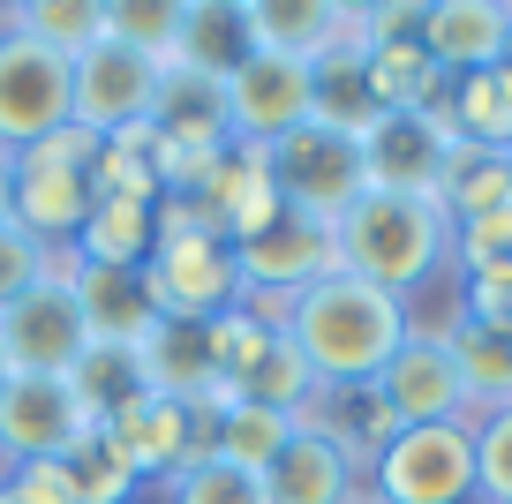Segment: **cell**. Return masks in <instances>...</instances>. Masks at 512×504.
Instances as JSON below:
<instances>
[{"instance_id":"obj_1","label":"cell","mask_w":512,"mask_h":504,"mask_svg":"<svg viewBox=\"0 0 512 504\" xmlns=\"http://www.w3.org/2000/svg\"><path fill=\"white\" fill-rule=\"evenodd\" d=\"M279 331H287L294 354L309 362L317 392H347V384H377L384 377V362L407 347L415 316H407L400 294H384V286H369V279L332 271V279H317L309 294L287 301Z\"/></svg>"},{"instance_id":"obj_2","label":"cell","mask_w":512,"mask_h":504,"mask_svg":"<svg viewBox=\"0 0 512 504\" xmlns=\"http://www.w3.org/2000/svg\"><path fill=\"white\" fill-rule=\"evenodd\" d=\"M332 241H339V271H347V279H369V286L407 301L452 256V219H445L437 196L369 189L362 204L332 226Z\"/></svg>"},{"instance_id":"obj_3","label":"cell","mask_w":512,"mask_h":504,"mask_svg":"<svg viewBox=\"0 0 512 504\" xmlns=\"http://www.w3.org/2000/svg\"><path fill=\"white\" fill-rule=\"evenodd\" d=\"M83 354H91V324L76 301V249H53L46 279L0 309V362L8 377H76Z\"/></svg>"},{"instance_id":"obj_4","label":"cell","mask_w":512,"mask_h":504,"mask_svg":"<svg viewBox=\"0 0 512 504\" xmlns=\"http://www.w3.org/2000/svg\"><path fill=\"white\" fill-rule=\"evenodd\" d=\"M264 166H272L279 204L302 211V219H317V226H339V219H347V211L369 196L362 136L324 128V121H302L294 136H279L272 151H264Z\"/></svg>"},{"instance_id":"obj_5","label":"cell","mask_w":512,"mask_h":504,"mask_svg":"<svg viewBox=\"0 0 512 504\" xmlns=\"http://www.w3.org/2000/svg\"><path fill=\"white\" fill-rule=\"evenodd\" d=\"M377 504H467L475 497V422H430L400 429L369 459Z\"/></svg>"},{"instance_id":"obj_6","label":"cell","mask_w":512,"mask_h":504,"mask_svg":"<svg viewBox=\"0 0 512 504\" xmlns=\"http://www.w3.org/2000/svg\"><path fill=\"white\" fill-rule=\"evenodd\" d=\"M68 121H76V61L8 31L0 38V158L61 136Z\"/></svg>"},{"instance_id":"obj_7","label":"cell","mask_w":512,"mask_h":504,"mask_svg":"<svg viewBox=\"0 0 512 504\" xmlns=\"http://www.w3.org/2000/svg\"><path fill=\"white\" fill-rule=\"evenodd\" d=\"M415 23H422V8H354L377 113H437L445 91H452V76L430 61V46L415 38Z\"/></svg>"},{"instance_id":"obj_8","label":"cell","mask_w":512,"mask_h":504,"mask_svg":"<svg viewBox=\"0 0 512 504\" xmlns=\"http://www.w3.org/2000/svg\"><path fill=\"white\" fill-rule=\"evenodd\" d=\"M144 294L166 324H211L226 316L249 286H241V264L219 234H181V241H159L144 264Z\"/></svg>"},{"instance_id":"obj_9","label":"cell","mask_w":512,"mask_h":504,"mask_svg":"<svg viewBox=\"0 0 512 504\" xmlns=\"http://www.w3.org/2000/svg\"><path fill=\"white\" fill-rule=\"evenodd\" d=\"M98 429H106V444L128 459L136 482H144V474L174 482L181 467L211 459V407H181V399H159V392H128Z\"/></svg>"},{"instance_id":"obj_10","label":"cell","mask_w":512,"mask_h":504,"mask_svg":"<svg viewBox=\"0 0 512 504\" xmlns=\"http://www.w3.org/2000/svg\"><path fill=\"white\" fill-rule=\"evenodd\" d=\"M83 437H91V414H83L68 377H8L0 384V459L8 467L68 459Z\"/></svg>"},{"instance_id":"obj_11","label":"cell","mask_w":512,"mask_h":504,"mask_svg":"<svg viewBox=\"0 0 512 504\" xmlns=\"http://www.w3.org/2000/svg\"><path fill=\"white\" fill-rule=\"evenodd\" d=\"M159 61H144V53L113 46V38H98L91 53L76 61V128L83 136H121V128L151 121V106H159Z\"/></svg>"},{"instance_id":"obj_12","label":"cell","mask_w":512,"mask_h":504,"mask_svg":"<svg viewBox=\"0 0 512 504\" xmlns=\"http://www.w3.org/2000/svg\"><path fill=\"white\" fill-rule=\"evenodd\" d=\"M234 264H241L249 294H287L294 301V294H309L317 279L339 271V241H332V226L302 219V211H279L264 234L234 241Z\"/></svg>"},{"instance_id":"obj_13","label":"cell","mask_w":512,"mask_h":504,"mask_svg":"<svg viewBox=\"0 0 512 504\" xmlns=\"http://www.w3.org/2000/svg\"><path fill=\"white\" fill-rule=\"evenodd\" d=\"M226 121H234V143L272 151L279 136H294L309 121V68L279 61V53H249L226 76Z\"/></svg>"},{"instance_id":"obj_14","label":"cell","mask_w":512,"mask_h":504,"mask_svg":"<svg viewBox=\"0 0 512 504\" xmlns=\"http://www.w3.org/2000/svg\"><path fill=\"white\" fill-rule=\"evenodd\" d=\"M377 399L392 407L400 429H430V422H467V392H460V369H452L445 331H407V347L384 362Z\"/></svg>"},{"instance_id":"obj_15","label":"cell","mask_w":512,"mask_h":504,"mask_svg":"<svg viewBox=\"0 0 512 504\" xmlns=\"http://www.w3.org/2000/svg\"><path fill=\"white\" fill-rule=\"evenodd\" d=\"M452 121L445 106L437 113H377L362 136L369 158V189H400V196H437V174H445V151H452Z\"/></svg>"},{"instance_id":"obj_16","label":"cell","mask_w":512,"mask_h":504,"mask_svg":"<svg viewBox=\"0 0 512 504\" xmlns=\"http://www.w3.org/2000/svg\"><path fill=\"white\" fill-rule=\"evenodd\" d=\"M415 38L445 76H482L512 61V0H422Z\"/></svg>"},{"instance_id":"obj_17","label":"cell","mask_w":512,"mask_h":504,"mask_svg":"<svg viewBox=\"0 0 512 504\" xmlns=\"http://www.w3.org/2000/svg\"><path fill=\"white\" fill-rule=\"evenodd\" d=\"M264 482V504H354L362 497V467L339 437H324L317 422H302L287 437V452L256 474Z\"/></svg>"},{"instance_id":"obj_18","label":"cell","mask_w":512,"mask_h":504,"mask_svg":"<svg viewBox=\"0 0 512 504\" xmlns=\"http://www.w3.org/2000/svg\"><path fill=\"white\" fill-rule=\"evenodd\" d=\"M8 219L46 249H76L83 219H91V174H61V166H31L16 158V189H8Z\"/></svg>"},{"instance_id":"obj_19","label":"cell","mask_w":512,"mask_h":504,"mask_svg":"<svg viewBox=\"0 0 512 504\" xmlns=\"http://www.w3.org/2000/svg\"><path fill=\"white\" fill-rule=\"evenodd\" d=\"M309 121L347 128V136H369V121H377V98H369V53H362V31H354V8H347V31L309 61Z\"/></svg>"},{"instance_id":"obj_20","label":"cell","mask_w":512,"mask_h":504,"mask_svg":"<svg viewBox=\"0 0 512 504\" xmlns=\"http://www.w3.org/2000/svg\"><path fill=\"white\" fill-rule=\"evenodd\" d=\"M159 143L181 151H234V121H226V83L196 76V68H166L159 76V106H151Z\"/></svg>"},{"instance_id":"obj_21","label":"cell","mask_w":512,"mask_h":504,"mask_svg":"<svg viewBox=\"0 0 512 504\" xmlns=\"http://www.w3.org/2000/svg\"><path fill=\"white\" fill-rule=\"evenodd\" d=\"M241 31H249V53H279V61L309 68L347 31V8H332V0H241Z\"/></svg>"},{"instance_id":"obj_22","label":"cell","mask_w":512,"mask_h":504,"mask_svg":"<svg viewBox=\"0 0 512 504\" xmlns=\"http://www.w3.org/2000/svg\"><path fill=\"white\" fill-rule=\"evenodd\" d=\"M204 211H211V226H219L226 249H234V241H249V234H264V226L287 211V204H279V189H272L264 151L234 143V151H226V166H219V181L204 189Z\"/></svg>"},{"instance_id":"obj_23","label":"cell","mask_w":512,"mask_h":504,"mask_svg":"<svg viewBox=\"0 0 512 504\" xmlns=\"http://www.w3.org/2000/svg\"><path fill=\"white\" fill-rule=\"evenodd\" d=\"M76 301H83V324H91V347H144V331L159 324L144 294V271H98V264H76Z\"/></svg>"},{"instance_id":"obj_24","label":"cell","mask_w":512,"mask_h":504,"mask_svg":"<svg viewBox=\"0 0 512 504\" xmlns=\"http://www.w3.org/2000/svg\"><path fill=\"white\" fill-rule=\"evenodd\" d=\"M159 204H121V196H91V219L76 234V264L98 271H144L151 249H159Z\"/></svg>"},{"instance_id":"obj_25","label":"cell","mask_w":512,"mask_h":504,"mask_svg":"<svg viewBox=\"0 0 512 504\" xmlns=\"http://www.w3.org/2000/svg\"><path fill=\"white\" fill-rule=\"evenodd\" d=\"M294 429H302V414H272V407H249V399H219V407H211V459H226V467H241V474H264L279 452H287Z\"/></svg>"},{"instance_id":"obj_26","label":"cell","mask_w":512,"mask_h":504,"mask_svg":"<svg viewBox=\"0 0 512 504\" xmlns=\"http://www.w3.org/2000/svg\"><path fill=\"white\" fill-rule=\"evenodd\" d=\"M445 121L460 143H482V151H512V61L482 68V76H452L445 91Z\"/></svg>"},{"instance_id":"obj_27","label":"cell","mask_w":512,"mask_h":504,"mask_svg":"<svg viewBox=\"0 0 512 504\" xmlns=\"http://www.w3.org/2000/svg\"><path fill=\"white\" fill-rule=\"evenodd\" d=\"M437 204L445 219H482V211L512 204V158L505 151H482V143H452L445 151V174H437Z\"/></svg>"},{"instance_id":"obj_28","label":"cell","mask_w":512,"mask_h":504,"mask_svg":"<svg viewBox=\"0 0 512 504\" xmlns=\"http://www.w3.org/2000/svg\"><path fill=\"white\" fill-rule=\"evenodd\" d=\"M445 347H452V369H460V392H467V414H497V407H512V339H497V331H482V324H452L445 331Z\"/></svg>"},{"instance_id":"obj_29","label":"cell","mask_w":512,"mask_h":504,"mask_svg":"<svg viewBox=\"0 0 512 504\" xmlns=\"http://www.w3.org/2000/svg\"><path fill=\"white\" fill-rule=\"evenodd\" d=\"M181 61L174 68H196V76H234L249 61V31H241V0H181Z\"/></svg>"},{"instance_id":"obj_30","label":"cell","mask_w":512,"mask_h":504,"mask_svg":"<svg viewBox=\"0 0 512 504\" xmlns=\"http://www.w3.org/2000/svg\"><path fill=\"white\" fill-rule=\"evenodd\" d=\"M0 16H8V31L38 38V46L61 53V61H83V53L106 38V0H8Z\"/></svg>"},{"instance_id":"obj_31","label":"cell","mask_w":512,"mask_h":504,"mask_svg":"<svg viewBox=\"0 0 512 504\" xmlns=\"http://www.w3.org/2000/svg\"><path fill=\"white\" fill-rule=\"evenodd\" d=\"M226 399H249V407H272V414H309V399H317V377H309V362L294 354V339L279 331L272 347H264L234 384H226Z\"/></svg>"},{"instance_id":"obj_32","label":"cell","mask_w":512,"mask_h":504,"mask_svg":"<svg viewBox=\"0 0 512 504\" xmlns=\"http://www.w3.org/2000/svg\"><path fill=\"white\" fill-rule=\"evenodd\" d=\"M181 0H106V38L128 53H144V61L174 68L181 61Z\"/></svg>"},{"instance_id":"obj_33","label":"cell","mask_w":512,"mask_h":504,"mask_svg":"<svg viewBox=\"0 0 512 504\" xmlns=\"http://www.w3.org/2000/svg\"><path fill=\"white\" fill-rule=\"evenodd\" d=\"M61 474H68V497L76 504H128V489H136V474H128V459L106 444V429H91V437L61 459Z\"/></svg>"},{"instance_id":"obj_34","label":"cell","mask_w":512,"mask_h":504,"mask_svg":"<svg viewBox=\"0 0 512 504\" xmlns=\"http://www.w3.org/2000/svg\"><path fill=\"white\" fill-rule=\"evenodd\" d=\"M279 339V324H264V316L249 309V301H234L226 316H211L204 324V347H211V369H219V384H234L241 369L256 362V354Z\"/></svg>"},{"instance_id":"obj_35","label":"cell","mask_w":512,"mask_h":504,"mask_svg":"<svg viewBox=\"0 0 512 504\" xmlns=\"http://www.w3.org/2000/svg\"><path fill=\"white\" fill-rule=\"evenodd\" d=\"M166 504H264V482L226 467V459H196L166 482Z\"/></svg>"},{"instance_id":"obj_36","label":"cell","mask_w":512,"mask_h":504,"mask_svg":"<svg viewBox=\"0 0 512 504\" xmlns=\"http://www.w3.org/2000/svg\"><path fill=\"white\" fill-rule=\"evenodd\" d=\"M475 497L512 504V407L475 422Z\"/></svg>"},{"instance_id":"obj_37","label":"cell","mask_w":512,"mask_h":504,"mask_svg":"<svg viewBox=\"0 0 512 504\" xmlns=\"http://www.w3.org/2000/svg\"><path fill=\"white\" fill-rule=\"evenodd\" d=\"M46 271H53V249H46V241H31L16 219H8V226H0V309H8V301H23Z\"/></svg>"},{"instance_id":"obj_38","label":"cell","mask_w":512,"mask_h":504,"mask_svg":"<svg viewBox=\"0 0 512 504\" xmlns=\"http://www.w3.org/2000/svg\"><path fill=\"white\" fill-rule=\"evenodd\" d=\"M452 256H460L467 271L512 264V204L482 211V219H460V226H452Z\"/></svg>"},{"instance_id":"obj_39","label":"cell","mask_w":512,"mask_h":504,"mask_svg":"<svg viewBox=\"0 0 512 504\" xmlns=\"http://www.w3.org/2000/svg\"><path fill=\"white\" fill-rule=\"evenodd\" d=\"M0 504H76V497H68L61 459H38V467H8V482H0Z\"/></svg>"},{"instance_id":"obj_40","label":"cell","mask_w":512,"mask_h":504,"mask_svg":"<svg viewBox=\"0 0 512 504\" xmlns=\"http://www.w3.org/2000/svg\"><path fill=\"white\" fill-rule=\"evenodd\" d=\"M8 189H16V158H0V226H8Z\"/></svg>"},{"instance_id":"obj_41","label":"cell","mask_w":512,"mask_h":504,"mask_svg":"<svg viewBox=\"0 0 512 504\" xmlns=\"http://www.w3.org/2000/svg\"><path fill=\"white\" fill-rule=\"evenodd\" d=\"M354 504H377V497H369V489H362V497H354Z\"/></svg>"},{"instance_id":"obj_42","label":"cell","mask_w":512,"mask_h":504,"mask_svg":"<svg viewBox=\"0 0 512 504\" xmlns=\"http://www.w3.org/2000/svg\"><path fill=\"white\" fill-rule=\"evenodd\" d=\"M0 384H8V362H0Z\"/></svg>"},{"instance_id":"obj_43","label":"cell","mask_w":512,"mask_h":504,"mask_svg":"<svg viewBox=\"0 0 512 504\" xmlns=\"http://www.w3.org/2000/svg\"><path fill=\"white\" fill-rule=\"evenodd\" d=\"M505 158H512V151H505Z\"/></svg>"}]
</instances>
